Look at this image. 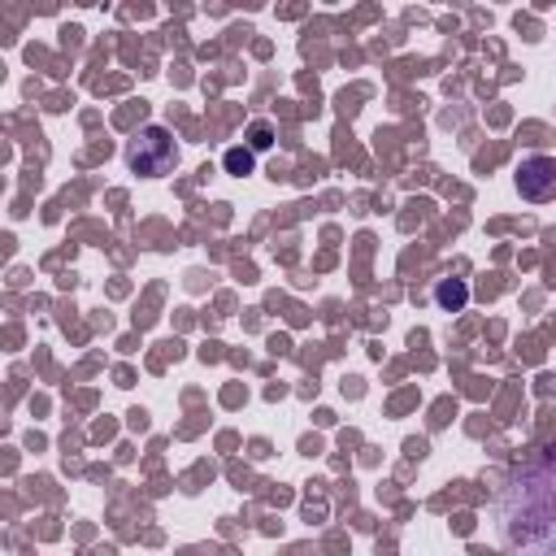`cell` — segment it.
I'll return each mask as SVG.
<instances>
[{
    "label": "cell",
    "instance_id": "cell-6",
    "mask_svg": "<svg viewBox=\"0 0 556 556\" xmlns=\"http://www.w3.org/2000/svg\"><path fill=\"white\" fill-rule=\"evenodd\" d=\"M252 148H269V122H256L252 126Z\"/></svg>",
    "mask_w": 556,
    "mask_h": 556
},
{
    "label": "cell",
    "instance_id": "cell-1",
    "mask_svg": "<svg viewBox=\"0 0 556 556\" xmlns=\"http://www.w3.org/2000/svg\"><path fill=\"white\" fill-rule=\"evenodd\" d=\"M500 534L521 556H556V452H539L508 473Z\"/></svg>",
    "mask_w": 556,
    "mask_h": 556
},
{
    "label": "cell",
    "instance_id": "cell-3",
    "mask_svg": "<svg viewBox=\"0 0 556 556\" xmlns=\"http://www.w3.org/2000/svg\"><path fill=\"white\" fill-rule=\"evenodd\" d=\"M517 191L530 204L556 200V156H526L517 165Z\"/></svg>",
    "mask_w": 556,
    "mask_h": 556
},
{
    "label": "cell",
    "instance_id": "cell-2",
    "mask_svg": "<svg viewBox=\"0 0 556 556\" xmlns=\"http://www.w3.org/2000/svg\"><path fill=\"white\" fill-rule=\"evenodd\" d=\"M126 165L143 178H161L178 165V143L165 126H143L130 143H126Z\"/></svg>",
    "mask_w": 556,
    "mask_h": 556
},
{
    "label": "cell",
    "instance_id": "cell-4",
    "mask_svg": "<svg viewBox=\"0 0 556 556\" xmlns=\"http://www.w3.org/2000/svg\"><path fill=\"white\" fill-rule=\"evenodd\" d=\"M434 300H439L443 308H460V304H465V287H460V282H439Z\"/></svg>",
    "mask_w": 556,
    "mask_h": 556
},
{
    "label": "cell",
    "instance_id": "cell-5",
    "mask_svg": "<svg viewBox=\"0 0 556 556\" xmlns=\"http://www.w3.org/2000/svg\"><path fill=\"white\" fill-rule=\"evenodd\" d=\"M226 169L230 174H252V152L248 148H230L226 152Z\"/></svg>",
    "mask_w": 556,
    "mask_h": 556
}]
</instances>
